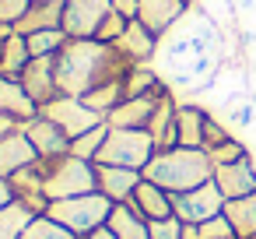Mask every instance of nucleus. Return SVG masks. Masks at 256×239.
I'll return each mask as SVG.
<instances>
[{
	"instance_id": "nucleus-1",
	"label": "nucleus",
	"mask_w": 256,
	"mask_h": 239,
	"mask_svg": "<svg viewBox=\"0 0 256 239\" xmlns=\"http://www.w3.org/2000/svg\"><path fill=\"white\" fill-rule=\"evenodd\" d=\"M134 64L112 46L98 39H67V46L56 53V81L60 95H84L106 81H123V74Z\"/></svg>"
},
{
	"instance_id": "nucleus-2",
	"label": "nucleus",
	"mask_w": 256,
	"mask_h": 239,
	"mask_svg": "<svg viewBox=\"0 0 256 239\" xmlns=\"http://www.w3.org/2000/svg\"><path fill=\"white\" fill-rule=\"evenodd\" d=\"M144 179L165 186L168 193H186L207 179H214V162L204 148H165L144 165Z\"/></svg>"
},
{
	"instance_id": "nucleus-3",
	"label": "nucleus",
	"mask_w": 256,
	"mask_h": 239,
	"mask_svg": "<svg viewBox=\"0 0 256 239\" xmlns=\"http://www.w3.org/2000/svg\"><path fill=\"white\" fill-rule=\"evenodd\" d=\"M112 200L95 190V193H78V197H64V200H50L46 214H53L60 225H67L74 235H88L102 225H109V214H112Z\"/></svg>"
},
{
	"instance_id": "nucleus-4",
	"label": "nucleus",
	"mask_w": 256,
	"mask_h": 239,
	"mask_svg": "<svg viewBox=\"0 0 256 239\" xmlns=\"http://www.w3.org/2000/svg\"><path fill=\"white\" fill-rule=\"evenodd\" d=\"M154 137L137 127H109V137L95 158V165H123V169H140L154 158Z\"/></svg>"
},
{
	"instance_id": "nucleus-5",
	"label": "nucleus",
	"mask_w": 256,
	"mask_h": 239,
	"mask_svg": "<svg viewBox=\"0 0 256 239\" xmlns=\"http://www.w3.org/2000/svg\"><path fill=\"white\" fill-rule=\"evenodd\" d=\"M98 190V169L88 158L78 155H64L50 162L46 172V197L50 200H64V197H78V193H95Z\"/></svg>"
},
{
	"instance_id": "nucleus-6",
	"label": "nucleus",
	"mask_w": 256,
	"mask_h": 239,
	"mask_svg": "<svg viewBox=\"0 0 256 239\" xmlns=\"http://www.w3.org/2000/svg\"><path fill=\"white\" fill-rule=\"evenodd\" d=\"M172 204H176V218L186 221V225H204L207 218L221 214L224 211V193L218 190L214 179L186 190V193H172Z\"/></svg>"
},
{
	"instance_id": "nucleus-7",
	"label": "nucleus",
	"mask_w": 256,
	"mask_h": 239,
	"mask_svg": "<svg viewBox=\"0 0 256 239\" xmlns=\"http://www.w3.org/2000/svg\"><path fill=\"white\" fill-rule=\"evenodd\" d=\"M39 113L50 116L53 123H60V127L70 134V141H74L78 134H84V130H92V127H98V123H106V116L95 113L81 95H56V99L46 102Z\"/></svg>"
},
{
	"instance_id": "nucleus-8",
	"label": "nucleus",
	"mask_w": 256,
	"mask_h": 239,
	"mask_svg": "<svg viewBox=\"0 0 256 239\" xmlns=\"http://www.w3.org/2000/svg\"><path fill=\"white\" fill-rule=\"evenodd\" d=\"M112 0H64V32L70 39H95Z\"/></svg>"
},
{
	"instance_id": "nucleus-9",
	"label": "nucleus",
	"mask_w": 256,
	"mask_h": 239,
	"mask_svg": "<svg viewBox=\"0 0 256 239\" xmlns=\"http://www.w3.org/2000/svg\"><path fill=\"white\" fill-rule=\"evenodd\" d=\"M22 130L28 134V141L36 144V151H39V158H46V162H53V158H64V155H70V134L60 127V123H53L50 116H32V120H25L22 123Z\"/></svg>"
},
{
	"instance_id": "nucleus-10",
	"label": "nucleus",
	"mask_w": 256,
	"mask_h": 239,
	"mask_svg": "<svg viewBox=\"0 0 256 239\" xmlns=\"http://www.w3.org/2000/svg\"><path fill=\"white\" fill-rule=\"evenodd\" d=\"M46 172H50V162H46V158H39V162L25 165L22 172H14V176L8 179V183H11V190H14V200L28 204L36 214L50 207V197H46Z\"/></svg>"
},
{
	"instance_id": "nucleus-11",
	"label": "nucleus",
	"mask_w": 256,
	"mask_h": 239,
	"mask_svg": "<svg viewBox=\"0 0 256 239\" xmlns=\"http://www.w3.org/2000/svg\"><path fill=\"white\" fill-rule=\"evenodd\" d=\"M22 85L25 92L39 102V109L46 102H53L60 95V81H56V57H32L28 67L22 71Z\"/></svg>"
},
{
	"instance_id": "nucleus-12",
	"label": "nucleus",
	"mask_w": 256,
	"mask_h": 239,
	"mask_svg": "<svg viewBox=\"0 0 256 239\" xmlns=\"http://www.w3.org/2000/svg\"><path fill=\"white\" fill-rule=\"evenodd\" d=\"M176 113H179V102L172 95V88L165 85L158 92V106H154V116L148 123V134L154 137V148L165 151V148H179V123H176Z\"/></svg>"
},
{
	"instance_id": "nucleus-13",
	"label": "nucleus",
	"mask_w": 256,
	"mask_h": 239,
	"mask_svg": "<svg viewBox=\"0 0 256 239\" xmlns=\"http://www.w3.org/2000/svg\"><path fill=\"white\" fill-rule=\"evenodd\" d=\"M32 162H39V151H36V144L28 141V134L22 127L0 137V179H11L14 172H22Z\"/></svg>"
},
{
	"instance_id": "nucleus-14",
	"label": "nucleus",
	"mask_w": 256,
	"mask_h": 239,
	"mask_svg": "<svg viewBox=\"0 0 256 239\" xmlns=\"http://www.w3.org/2000/svg\"><path fill=\"white\" fill-rule=\"evenodd\" d=\"M214 183H218V190L224 193V200L256 193V162L246 155V158H238V162H232V165H218V169H214Z\"/></svg>"
},
{
	"instance_id": "nucleus-15",
	"label": "nucleus",
	"mask_w": 256,
	"mask_h": 239,
	"mask_svg": "<svg viewBox=\"0 0 256 239\" xmlns=\"http://www.w3.org/2000/svg\"><path fill=\"white\" fill-rule=\"evenodd\" d=\"M190 8H193L190 0H137V18H140L154 36L165 39V32H168Z\"/></svg>"
},
{
	"instance_id": "nucleus-16",
	"label": "nucleus",
	"mask_w": 256,
	"mask_h": 239,
	"mask_svg": "<svg viewBox=\"0 0 256 239\" xmlns=\"http://www.w3.org/2000/svg\"><path fill=\"white\" fill-rule=\"evenodd\" d=\"M158 43H162V36H154L140 18H130L126 32L116 39V50H120L130 64H148V60L158 53Z\"/></svg>"
},
{
	"instance_id": "nucleus-17",
	"label": "nucleus",
	"mask_w": 256,
	"mask_h": 239,
	"mask_svg": "<svg viewBox=\"0 0 256 239\" xmlns=\"http://www.w3.org/2000/svg\"><path fill=\"white\" fill-rule=\"evenodd\" d=\"M137 214H144L148 221H158V218H172L176 214V204H172V193L151 179H140V186L134 190V197L126 200Z\"/></svg>"
},
{
	"instance_id": "nucleus-18",
	"label": "nucleus",
	"mask_w": 256,
	"mask_h": 239,
	"mask_svg": "<svg viewBox=\"0 0 256 239\" xmlns=\"http://www.w3.org/2000/svg\"><path fill=\"white\" fill-rule=\"evenodd\" d=\"M95 169H98V190L112 204H126L144 179L140 169H123V165H95Z\"/></svg>"
},
{
	"instance_id": "nucleus-19",
	"label": "nucleus",
	"mask_w": 256,
	"mask_h": 239,
	"mask_svg": "<svg viewBox=\"0 0 256 239\" xmlns=\"http://www.w3.org/2000/svg\"><path fill=\"white\" fill-rule=\"evenodd\" d=\"M0 113L25 123L32 116H39V102L25 92L22 78H8V74H0Z\"/></svg>"
},
{
	"instance_id": "nucleus-20",
	"label": "nucleus",
	"mask_w": 256,
	"mask_h": 239,
	"mask_svg": "<svg viewBox=\"0 0 256 239\" xmlns=\"http://www.w3.org/2000/svg\"><path fill=\"white\" fill-rule=\"evenodd\" d=\"M165 88V85H162ZM154 106H158V92L154 95H137V99H123L106 120L109 127H137V130H148L151 116H154Z\"/></svg>"
},
{
	"instance_id": "nucleus-21",
	"label": "nucleus",
	"mask_w": 256,
	"mask_h": 239,
	"mask_svg": "<svg viewBox=\"0 0 256 239\" xmlns=\"http://www.w3.org/2000/svg\"><path fill=\"white\" fill-rule=\"evenodd\" d=\"M42 29H64V0H32L25 18L14 25V32L22 36H32Z\"/></svg>"
},
{
	"instance_id": "nucleus-22",
	"label": "nucleus",
	"mask_w": 256,
	"mask_h": 239,
	"mask_svg": "<svg viewBox=\"0 0 256 239\" xmlns=\"http://www.w3.org/2000/svg\"><path fill=\"white\" fill-rule=\"evenodd\" d=\"M207 109L196 102H179L176 123H179V148H204V123H207Z\"/></svg>"
},
{
	"instance_id": "nucleus-23",
	"label": "nucleus",
	"mask_w": 256,
	"mask_h": 239,
	"mask_svg": "<svg viewBox=\"0 0 256 239\" xmlns=\"http://www.w3.org/2000/svg\"><path fill=\"white\" fill-rule=\"evenodd\" d=\"M224 218L235 228V239H256V193L224 200Z\"/></svg>"
},
{
	"instance_id": "nucleus-24",
	"label": "nucleus",
	"mask_w": 256,
	"mask_h": 239,
	"mask_svg": "<svg viewBox=\"0 0 256 239\" xmlns=\"http://www.w3.org/2000/svg\"><path fill=\"white\" fill-rule=\"evenodd\" d=\"M32 60V50H28V39L22 32L8 36L4 46H0V74H8V78H22V71L28 67Z\"/></svg>"
},
{
	"instance_id": "nucleus-25",
	"label": "nucleus",
	"mask_w": 256,
	"mask_h": 239,
	"mask_svg": "<svg viewBox=\"0 0 256 239\" xmlns=\"http://www.w3.org/2000/svg\"><path fill=\"white\" fill-rule=\"evenodd\" d=\"M109 228H112L120 239H151L148 218L137 214L130 204H116V207H112V214H109Z\"/></svg>"
},
{
	"instance_id": "nucleus-26",
	"label": "nucleus",
	"mask_w": 256,
	"mask_h": 239,
	"mask_svg": "<svg viewBox=\"0 0 256 239\" xmlns=\"http://www.w3.org/2000/svg\"><path fill=\"white\" fill-rule=\"evenodd\" d=\"M162 74L158 71H151L148 64H134L126 74H123V92H126V99H137V95H154V92H162Z\"/></svg>"
},
{
	"instance_id": "nucleus-27",
	"label": "nucleus",
	"mask_w": 256,
	"mask_h": 239,
	"mask_svg": "<svg viewBox=\"0 0 256 239\" xmlns=\"http://www.w3.org/2000/svg\"><path fill=\"white\" fill-rule=\"evenodd\" d=\"M22 239H81V235H74V232H70L67 225H60L53 214L39 211V214H32V221L25 225Z\"/></svg>"
},
{
	"instance_id": "nucleus-28",
	"label": "nucleus",
	"mask_w": 256,
	"mask_h": 239,
	"mask_svg": "<svg viewBox=\"0 0 256 239\" xmlns=\"http://www.w3.org/2000/svg\"><path fill=\"white\" fill-rule=\"evenodd\" d=\"M95 113H102V116H109L123 99H126V92H123V81H106V85H98V88H92V92H84L81 95Z\"/></svg>"
},
{
	"instance_id": "nucleus-29",
	"label": "nucleus",
	"mask_w": 256,
	"mask_h": 239,
	"mask_svg": "<svg viewBox=\"0 0 256 239\" xmlns=\"http://www.w3.org/2000/svg\"><path fill=\"white\" fill-rule=\"evenodd\" d=\"M32 207L28 204H22V200H14V204H8L4 211H0V239H22V232H25V225L32 221Z\"/></svg>"
},
{
	"instance_id": "nucleus-30",
	"label": "nucleus",
	"mask_w": 256,
	"mask_h": 239,
	"mask_svg": "<svg viewBox=\"0 0 256 239\" xmlns=\"http://www.w3.org/2000/svg\"><path fill=\"white\" fill-rule=\"evenodd\" d=\"M106 137H109V120L98 123V127H92V130H84V134H78V137L70 141V155L95 162L98 151H102V144H106Z\"/></svg>"
},
{
	"instance_id": "nucleus-31",
	"label": "nucleus",
	"mask_w": 256,
	"mask_h": 239,
	"mask_svg": "<svg viewBox=\"0 0 256 239\" xmlns=\"http://www.w3.org/2000/svg\"><path fill=\"white\" fill-rule=\"evenodd\" d=\"M28 39V50H32V57H56L64 46H67V32L64 29H42V32H32V36H25Z\"/></svg>"
},
{
	"instance_id": "nucleus-32",
	"label": "nucleus",
	"mask_w": 256,
	"mask_h": 239,
	"mask_svg": "<svg viewBox=\"0 0 256 239\" xmlns=\"http://www.w3.org/2000/svg\"><path fill=\"white\" fill-rule=\"evenodd\" d=\"M126 25H130V18H126V15H120V11L112 8V11L102 18V25H98V32H95V39H98V43H112V46H116V39L126 32Z\"/></svg>"
},
{
	"instance_id": "nucleus-33",
	"label": "nucleus",
	"mask_w": 256,
	"mask_h": 239,
	"mask_svg": "<svg viewBox=\"0 0 256 239\" xmlns=\"http://www.w3.org/2000/svg\"><path fill=\"white\" fill-rule=\"evenodd\" d=\"M207 155H210V162H214V169H218V165H232V162H238V158H246L249 151H246V144H242V141H235V137H228L224 144H218V148H210Z\"/></svg>"
},
{
	"instance_id": "nucleus-34",
	"label": "nucleus",
	"mask_w": 256,
	"mask_h": 239,
	"mask_svg": "<svg viewBox=\"0 0 256 239\" xmlns=\"http://www.w3.org/2000/svg\"><path fill=\"white\" fill-rule=\"evenodd\" d=\"M200 239H235V228H232V221L224 218V211L214 214V218H207V221L200 225Z\"/></svg>"
},
{
	"instance_id": "nucleus-35",
	"label": "nucleus",
	"mask_w": 256,
	"mask_h": 239,
	"mask_svg": "<svg viewBox=\"0 0 256 239\" xmlns=\"http://www.w3.org/2000/svg\"><path fill=\"white\" fill-rule=\"evenodd\" d=\"M232 137V130H228V123H221V120H214V116H207V123H204V151H210V148H218V144H224Z\"/></svg>"
},
{
	"instance_id": "nucleus-36",
	"label": "nucleus",
	"mask_w": 256,
	"mask_h": 239,
	"mask_svg": "<svg viewBox=\"0 0 256 239\" xmlns=\"http://www.w3.org/2000/svg\"><path fill=\"white\" fill-rule=\"evenodd\" d=\"M32 8V0H0V25H18L25 18V11Z\"/></svg>"
},
{
	"instance_id": "nucleus-37",
	"label": "nucleus",
	"mask_w": 256,
	"mask_h": 239,
	"mask_svg": "<svg viewBox=\"0 0 256 239\" xmlns=\"http://www.w3.org/2000/svg\"><path fill=\"white\" fill-rule=\"evenodd\" d=\"M151 228V239H182V221L172 214V218H158V221H148Z\"/></svg>"
},
{
	"instance_id": "nucleus-38",
	"label": "nucleus",
	"mask_w": 256,
	"mask_h": 239,
	"mask_svg": "<svg viewBox=\"0 0 256 239\" xmlns=\"http://www.w3.org/2000/svg\"><path fill=\"white\" fill-rule=\"evenodd\" d=\"M252 120H256V102H249V99L228 113V127H252Z\"/></svg>"
},
{
	"instance_id": "nucleus-39",
	"label": "nucleus",
	"mask_w": 256,
	"mask_h": 239,
	"mask_svg": "<svg viewBox=\"0 0 256 239\" xmlns=\"http://www.w3.org/2000/svg\"><path fill=\"white\" fill-rule=\"evenodd\" d=\"M112 8L126 18H137V0H112Z\"/></svg>"
},
{
	"instance_id": "nucleus-40",
	"label": "nucleus",
	"mask_w": 256,
	"mask_h": 239,
	"mask_svg": "<svg viewBox=\"0 0 256 239\" xmlns=\"http://www.w3.org/2000/svg\"><path fill=\"white\" fill-rule=\"evenodd\" d=\"M8 204H14V190H11L8 179H0V211H4Z\"/></svg>"
},
{
	"instance_id": "nucleus-41",
	"label": "nucleus",
	"mask_w": 256,
	"mask_h": 239,
	"mask_svg": "<svg viewBox=\"0 0 256 239\" xmlns=\"http://www.w3.org/2000/svg\"><path fill=\"white\" fill-rule=\"evenodd\" d=\"M81 239H120L109 225H102V228H95V232H88V235H81Z\"/></svg>"
},
{
	"instance_id": "nucleus-42",
	"label": "nucleus",
	"mask_w": 256,
	"mask_h": 239,
	"mask_svg": "<svg viewBox=\"0 0 256 239\" xmlns=\"http://www.w3.org/2000/svg\"><path fill=\"white\" fill-rule=\"evenodd\" d=\"M22 123L18 120H11V116H4V113H0V137H4V134H11V130H18Z\"/></svg>"
},
{
	"instance_id": "nucleus-43",
	"label": "nucleus",
	"mask_w": 256,
	"mask_h": 239,
	"mask_svg": "<svg viewBox=\"0 0 256 239\" xmlns=\"http://www.w3.org/2000/svg\"><path fill=\"white\" fill-rule=\"evenodd\" d=\"M182 239H200V225H186L182 221Z\"/></svg>"
},
{
	"instance_id": "nucleus-44",
	"label": "nucleus",
	"mask_w": 256,
	"mask_h": 239,
	"mask_svg": "<svg viewBox=\"0 0 256 239\" xmlns=\"http://www.w3.org/2000/svg\"><path fill=\"white\" fill-rule=\"evenodd\" d=\"M238 8H242V11H249V15H252V11H256V0H238Z\"/></svg>"
},
{
	"instance_id": "nucleus-45",
	"label": "nucleus",
	"mask_w": 256,
	"mask_h": 239,
	"mask_svg": "<svg viewBox=\"0 0 256 239\" xmlns=\"http://www.w3.org/2000/svg\"><path fill=\"white\" fill-rule=\"evenodd\" d=\"M0 46H4V39H0Z\"/></svg>"
},
{
	"instance_id": "nucleus-46",
	"label": "nucleus",
	"mask_w": 256,
	"mask_h": 239,
	"mask_svg": "<svg viewBox=\"0 0 256 239\" xmlns=\"http://www.w3.org/2000/svg\"><path fill=\"white\" fill-rule=\"evenodd\" d=\"M190 4H193V0H190Z\"/></svg>"
}]
</instances>
